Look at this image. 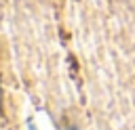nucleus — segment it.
Instances as JSON below:
<instances>
[{"label":"nucleus","instance_id":"obj_1","mask_svg":"<svg viewBox=\"0 0 135 130\" xmlns=\"http://www.w3.org/2000/svg\"><path fill=\"white\" fill-rule=\"evenodd\" d=\"M68 130H76V128H68Z\"/></svg>","mask_w":135,"mask_h":130}]
</instances>
